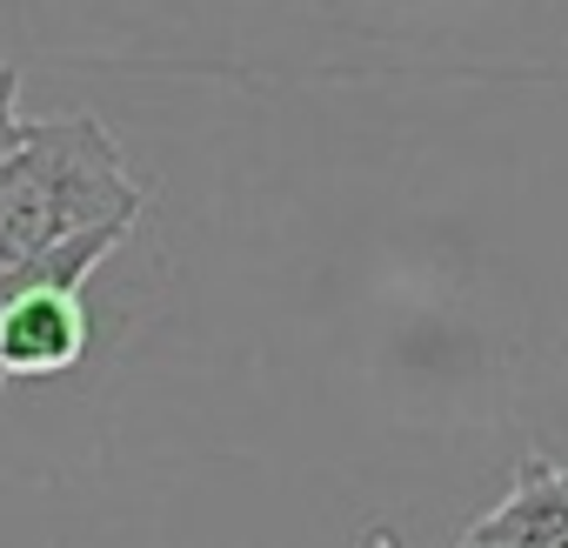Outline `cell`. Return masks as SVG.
Listing matches in <instances>:
<instances>
[{
	"label": "cell",
	"mask_w": 568,
	"mask_h": 548,
	"mask_svg": "<svg viewBox=\"0 0 568 548\" xmlns=\"http://www.w3.org/2000/svg\"><path fill=\"white\" fill-rule=\"evenodd\" d=\"M141 201L121 141L94 114L28 121L21 148L0 161V274L88 227H134Z\"/></svg>",
	"instance_id": "obj_1"
},
{
	"label": "cell",
	"mask_w": 568,
	"mask_h": 548,
	"mask_svg": "<svg viewBox=\"0 0 568 548\" xmlns=\"http://www.w3.org/2000/svg\"><path fill=\"white\" fill-rule=\"evenodd\" d=\"M128 241V227H88L0 274V388L14 375H68L88 348L81 282Z\"/></svg>",
	"instance_id": "obj_2"
},
{
	"label": "cell",
	"mask_w": 568,
	"mask_h": 548,
	"mask_svg": "<svg viewBox=\"0 0 568 548\" xmlns=\"http://www.w3.org/2000/svg\"><path fill=\"white\" fill-rule=\"evenodd\" d=\"M462 548H568V468L528 455L515 488L462 535Z\"/></svg>",
	"instance_id": "obj_3"
},
{
	"label": "cell",
	"mask_w": 568,
	"mask_h": 548,
	"mask_svg": "<svg viewBox=\"0 0 568 548\" xmlns=\"http://www.w3.org/2000/svg\"><path fill=\"white\" fill-rule=\"evenodd\" d=\"M21 134H28V121H21V68L0 61V161L21 148Z\"/></svg>",
	"instance_id": "obj_4"
}]
</instances>
